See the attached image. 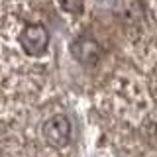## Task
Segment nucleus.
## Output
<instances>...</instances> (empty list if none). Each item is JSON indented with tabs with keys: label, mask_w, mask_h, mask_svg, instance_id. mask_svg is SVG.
<instances>
[{
	"label": "nucleus",
	"mask_w": 157,
	"mask_h": 157,
	"mask_svg": "<svg viewBox=\"0 0 157 157\" xmlns=\"http://www.w3.org/2000/svg\"><path fill=\"white\" fill-rule=\"evenodd\" d=\"M18 41H20V47H22L28 55L37 57V55H41V53H45V49L49 45V32H47V28L39 22L28 24V26L22 29Z\"/></svg>",
	"instance_id": "nucleus-1"
},
{
	"label": "nucleus",
	"mask_w": 157,
	"mask_h": 157,
	"mask_svg": "<svg viewBox=\"0 0 157 157\" xmlns=\"http://www.w3.org/2000/svg\"><path fill=\"white\" fill-rule=\"evenodd\" d=\"M41 134H43V140L47 141V145L61 149L71 141V122L65 114H55L45 120Z\"/></svg>",
	"instance_id": "nucleus-2"
},
{
	"label": "nucleus",
	"mask_w": 157,
	"mask_h": 157,
	"mask_svg": "<svg viewBox=\"0 0 157 157\" xmlns=\"http://www.w3.org/2000/svg\"><path fill=\"white\" fill-rule=\"evenodd\" d=\"M71 51L75 55V59L78 63H82V65H94L102 55V49L98 45V41L92 37H86V36L78 37L71 45Z\"/></svg>",
	"instance_id": "nucleus-3"
},
{
	"label": "nucleus",
	"mask_w": 157,
	"mask_h": 157,
	"mask_svg": "<svg viewBox=\"0 0 157 157\" xmlns=\"http://www.w3.org/2000/svg\"><path fill=\"white\" fill-rule=\"evenodd\" d=\"M59 6L65 10L67 14H73V16H78L85 8V0H59Z\"/></svg>",
	"instance_id": "nucleus-4"
},
{
	"label": "nucleus",
	"mask_w": 157,
	"mask_h": 157,
	"mask_svg": "<svg viewBox=\"0 0 157 157\" xmlns=\"http://www.w3.org/2000/svg\"><path fill=\"white\" fill-rule=\"evenodd\" d=\"M145 136H147V140L157 147V114H153L149 120H147V124H145Z\"/></svg>",
	"instance_id": "nucleus-5"
}]
</instances>
